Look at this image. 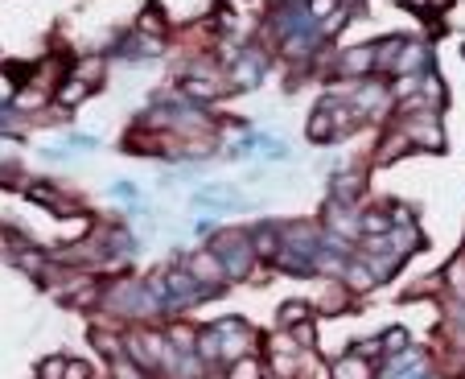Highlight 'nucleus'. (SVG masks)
I'll use <instances>...</instances> for the list:
<instances>
[{
    "label": "nucleus",
    "mask_w": 465,
    "mask_h": 379,
    "mask_svg": "<svg viewBox=\"0 0 465 379\" xmlns=\"http://www.w3.org/2000/svg\"><path fill=\"white\" fill-rule=\"evenodd\" d=\"M123 54H132V58H152V54H161V42H157V37H132V46H123Z\"/></svg>",
    "instance_id": "nucleus-15"
},
{
    "label": "nucleus",
    "mask_w": 465,
    "mask_h": 379,
    "mask_svg": "<svg viewBox=\"0 0 465 379\" xmlns=\"http://www.w3.org/2000/svg\"><path fill=\"white\" fill-rule=\"evenodd\" d=\"M190 276L198 281L202 297H206V293H219V284H222V276H227V268H222V260L215 256V252H198L194 260H190Z\"/></svg>",
    "instance_id": "nucleus-4"
},
{
    "label": "nucleus",
    "mask_w": 465,
    "mask_h": 379,
    "mask_svg": "<svg viewBox=\"0 0 465 379\" xmlns=\"http://www.w3.org/2000/svg\"><path fill=\"white\" fill-rule=\"evenodd\" d=\"M231 78H235V87H239V91L255 87V83L264 78V58H260V54H239V58H235V71H231Z\"/></svg>",
    "instance_id": "nucleus-5"
},
{
    "label": "nucleus",
    "mask_w": 465,
    "mask_h": 379,
    "mask_svg": "<svg viewBox=\"0 0 465 379\" xmlns=\"http://www.w3.org/2000/svg\"><path fill=\"white\" fill-rule=\"evenodd\" d=\"M334 128H338V124H334V112H330V103H321L318 112L309 116V128H305V132H309V141H313V144H325L330 136H334Z\"/></svg>",
    "instance_id": "nucleus-7"
},
{
    "label": "nucleus",
    "mask_w": 465,
    "mask_h": 379,
    "mask_svg": "<svg viewBox=\"0 0 465 379\" xmlns=\"http://www.w3.org/2000/svg\"><path fill=\"white\" fill-rule=\"evenodd\" d=\"M399 136H408V141L420 144V148H445V132L437 128V119L420 116V112H412V116L399 124Z\"/></svg>",
    "instance_id": "nucleus-3"
},
{
    "label": "nucleus",
    "mask_w": 465,
    "mask_h": 379,
    "mask_svg": "<svg viewBox=\"0 0 465 379\" xmlns=\"http://www.w3.org/2000/svg\"><path fill=\"white\" fill-rule=\"evenodd\" d=\"M387 227H392V214H383V211L363 214V231H370V235H383Z\"/></svg>",
    "instance_id": "nucleus-17"
},
{
    "label": "nucleus",
    "mask_w": 465,
    "mask_h": 379,
    "mask_svg": "<svg viewBox=\"0 0 465 379\" xmlns=\"http://www.w3.org/2000/svg\"><path fill=\"white\" fill-rule=\"evenodd\" d=\"M173 342H177L181 351H194V346H198V334L186 330V326H177V330H173Z\"/></svg>",
    "instance_id": "nucleus-25"
},
{
    "label": "nucleus",
    "mask_w": 465,
    "mask_h": 379,
    "mask_svg": "<svg viewBox=\"0 0 465 379\" xmlns=\"http://www.w3.org/2000/svg\"><path fill=\"white\" fill-rule=\"evenodd\" d=\"M334 8H338V0H309V17H313V21L334 17Z\"/></svg>",
    "instance_id": "nucleus-22"
},
{
    "label": "nucleus",
    "mask_w": 465,
    "mask_h": 379,
    "mask_svg": "<svg viewBox=\"0 0 465 379\" xmlns=\"http://www.w3.org/2000/svg\"><path fill=\"white\" fill-rule=\"evenodd\" d=\"M186 91L194 95V99H215L222 87L219 83H210V78H186Z\"/></svg>",
    "instance_id": "nucleus-16"
},
{
    "label": "nucleus",
    "mask_w": 465,
    "mask_h": 379,
    "mask_svg": "<svg viewBox=\"0 0 465 379\" xmlns=\"http://www.w3.org/2000/svg\"><path fill=\"white\" fill-rule=\"evenodd\" d=\"M358 190H363V177H358V173H342V177H334V202L350 211L354 198H358Z\"/></svg>",
    "instance_id": "nucleus-8"
},
{
    "label": "nucleus",
    "mask_w": 465,
    "mask_h": 379,
    "mask_svg": "<svg viewBox=\"0 0 465 379\" xmlns=\"http://www.w3.org/2000/svg\"><path fill=\"white\" fill-rule=\"evenodd\" d=\"M334 379H367V363H363L358 355L342 358V363L334 367Z\"/></svg>",
    "instance_id": "nucleus-14"
},
{
    "label": "nucleus",
    "mask_w": 465,
    "mask_h": 379,
    "mask_svg": "<svg viewBox=\"0 0 465 379\" xmlns=\"http://www.w3.org/2000/svg\"><path fill=\"white\" fill-rule=\"evenodd\" d=\"M342 25H346V13H334V17H325V21H321V33H338Z\"/></svg>",
    "instance_id": "nucleus-27"
},
{
    "label": "nucleus",
    "mask_w": 465,
    "mask_h": 379,
    "mask_svg": "<svg viewBox=\"0 0 465 379\" xmlns=\"http://www.w3.org/2000/svg\"><path fill=\"white\" fill-rule=\"evenodd\" d=\"M346 272H350V284H354V288H370V284H375V276H367L370 268H363V264H346Z\"/></svg>",
    "instance_id": "nucleus-21"
},
{
    "label": "nucleus",
    "mask_w": 465,
    "mask_h": 379,
    "mask_svg": "<svg viewBox=\"0 0 465 379\" xmlns=\"http://www.w3.org/2000/svg\"><path fill=\"white\" fill-rule=\"evenodd\" d=\"M66 375V358H46V363H42V379H62Z\"/></svg>",
    "instance_id": "nucleus-23"
},
{
    "label": "nucleus",
    "mask_w": 465,
    "mask_h": 379,
    "mask_svg": "<svg viewBox=\"0 0 465 379\" xmlns=\"http://www.w3.org/2000/svg\"><path fill=\"white\" fill-rule=\"evenodd\" d=\"M210 252L222 260L227 276H247V268H251V260H255L251 239H247V235H235V231H222V235L215 239V247H210Z\"/></svg>",
    "instance_id": "nucleus-1"
},
{
    "label": "nucleus",
    "mask_w": 465,
    "mask_h": 379,
    "mask_svg": "<svg viewBox=\"0 0 465 379\" xmlns=\"http://www.w3.org/2000/svg\"><path fill=\"white\" fill-rule=\"evenodd\" d=\"M383 351H408V330L404 326H395V330L383 334V342H379Z\"/></svg>",
    "instance_id": "nucleus-19"
},
{
    "label": "nucleus",
    "mask_w": 465,
    "mask_h": 379,
    "mask_svg": "<svg viewBox=\"0 0 465 379\" xmlns=\"http://www.w3.org/2000/svg\"><path fill=\"white\" fill-rule=\"evenodd\" d=\"M116 194H120V198H132V202H136V186H132V182H116Z\"/></svg>",
    "instance_id": "nucleus-29"
},
{
    "label": "nucleus",
    "mask_w": 465,
    "mask_h": 379,
    "mask_svg": "<svg viewBox=\"0 0 465 379\" xmlns=\"http://www.w3.org/2000/svg\"><path fill=\"white\" fill-rule=\"evenodd\" d=\"M293 346L296 351H301V346H313V326H309V322L293 326Z\"/></svg>",
    "instance_id": "nucleus-24"
},
{
    "label": "nucleus",
    "mask_w": 465,
    "mask_h": 379,
    "mask_svg": "<svg viewBox=\"0 0 465 379\" xmlns=\"http://www.w3.org/2000/svg\"><path fill=\"white\" fill-rule=\"evenodd\" d=\"M309 322V301H284L280 305V326H301Z\"/></svg>",
    "instance_id": "nucleus-13"
},
{
    "label": "nucleus",
    "mask_w": 465,
    "mask_h": 379,
    "mask_svg": "<svg viewBox=\"0 0 465 379\" xmlns=\"http://www.w3.org/2000/svg\"><path fill=\"white\" fill-rule=\"evenodd\" d=\"M231 379H260V363H255V358H239V363L231 367Z\"/></svg>",
    "instance_id": "nucleus-20"
},
{
    "label": "nucleus",
    "mask_w": 465,
    "mask_h": 379,
    "mask_svg": "<svg viewBox=\"0 0 465 379\" xmlns=\"http://www.w3.org/2000/svg\"><path fill=\"white\" fill-rule=\"evenodd\" d=\"M87 95H91V83L71 78V83H62V87H58V103H62V107H74V103H83Z\"/></svg>",
    "instance_id": "nucleus-10"
},
{
    "label": "nucleus",
    "mask_w": 465,
    "mask_h": 379,
    "mask_svg": "<svg viewBox=\"0 0 465 379\" xmlns=\"http://www.w3.org/2000/svg\"><path fill=\"white\" fill-rule=\"evenodd\" d=\"M107 305H111V309H123V313H148L157 301L148 297L145 284L120 281V284H111V288H107Z\"/></svg>",
    "instance_id": "nucleus-2"
},
{
    "label": "nucleus",
    "mask_w": 465,
    "mask_h": 379,
    "mask_svg": "<svg viewBox=\"0 0 465 379\" xmlns=\"http://www.w3.org/2000/svg\"><path fill=\"white\" fill-rule=\"evenodd\" d=\"M461 58H465V46H461Z\"/></svg>",
    "instance_id": "nucleus-31"
},
{
    "label": "nucleus",
    "mask_w": 465,
    "mask_h": 379,
    "mask_svg": "<svg viewBox=\"0 0 465 379\" xmlns=\"http://www.w3.org/2000/svg\"><path fill=\"white\" fill-rule=\"evenodd\" d=\"M66 148H78V153H91V148H95V141H91V136H66Z\"/></svg>",
    "instance_id": "nucleus-28"
},
{
    "label": "nucleus",
    "mask_w": 465,
    "mask_h": 379,
    "mask_svg": "<svg viewBox=\"0 0 465 379\" xmlns=\"http://www.w3.org/2000/svg\"><path fill=\"white\" fill-rule=\"evenodd\" d=\"M404 4H408V8H416V13H424V8H428L433 0H404Z\"/></svg>",
    "instance_id": "nucleus-30"
},
{
    "label": "nucleus",
    "mask_w": 465,
    "mask_h": 379,
    "mask_svg": "<svg viewBox=\"0 0 465 379\" xmlns=\"http://www.w3.org/2000/svg\"><path fill=\"white\" fill-rule=\"evenodd\" d=\"M62 379H91V367L87 363H66V375Z\"/></svg>",
    "instance_id": "nucleus-26"
},
{
    "label": "nucleus",
    "mask_w": 465,
    "mask_h": 379,
    "mask_svg": "<svg viewBox=\"0 0 465 379\" xmlns=\"http://www.w3.org/2000/svg\"><path fill=\"white\" fill-rule=\"evenodd\" d=\"M428 62V46H408L404 54H399V66H395V74H412L420 71Z\"/></svg>",
    "instance_id": "nucleus-12"
},
{
    "label": "nucleus",
    "mask_w": 465,
    "mask_h": 379,
    "mask_svg": "<svg viewBox=\"0 0 465 379\" xmlns=\"http://www.w3.org/2000/svg\"><path fill=\"white\" fill-rule=\"evenodd\" d=\"M136 29H140V33H152V37H161L169 25H165V17H161V8H157V4H148L145 13L136 17Z\"/></svg>",
    "instance_id": "nucleus-11"
},
{
    "label": "nucleus",
    "mask_w": 465,
    "mask_h": 379,
    "mask_svg": "<svg viewBox=\"0 0 465 379\" xmlns=\"http://www.w3.org/2000/svg\"><path fill=\"white\" fill-rule=\"evenodd\" d=\"M338 71L350 74V78H358V74H370V71H375V46H354V49H346L342 58H338Z\"/></svg>",
    "instance_id": "nucleus-6"
},
{
    "label": "nucleus",
    "mask_w": 465,
    "mask_h": 379,
    "mask_svg": "<svg viewBox=\"0 0 465 379\" xmlns=\"http://www.w3.org/2000/svg\"><path fill=\"white\" fill-rule=\"evenodd\" d=\"M280 227H268V223H264V227H255V239H251V252H255V256H280Z\"/></svg>",
    "instance_id": "nucleus-9"
},
{
    "label": "nucleus",
    "mask_w": 465,
    "mask_h": 379,
    "mask_svg": "<svg viewBox=\"0 0 465 379\" xmlns=\"http://www.w3.org/2000/svg\"><path fill=\"white\" fill-rule=\"evenodd\" d=\"M420 87H424V95H428V99H433L437 107H441V103H445V83H441V78H437V74H433V71H428V74H424V78H420Z\"/></svg>",
    "instance_id": "nucleus-18"
}]
</instances>
